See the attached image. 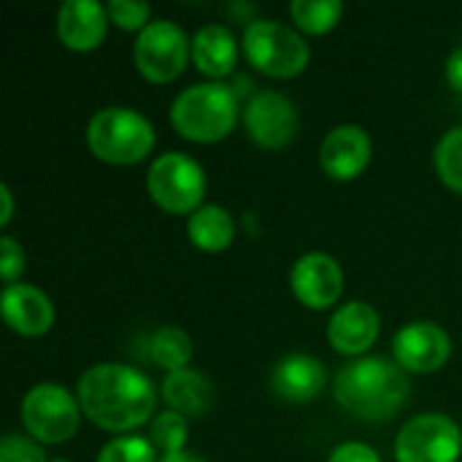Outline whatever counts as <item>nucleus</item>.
Returning a JSON list of instances; mask_svg holds the SVG:
<instances>
[{"label":"nucleus","mask_w":462,"mask_h":462,"mask_svg":"<svg viewBox=\"0 0 462 462\" xmlns=\"http://www.w3.org/2000/svg\"><path fill=\"white\" fill-rule=\"evenodd\" d=\"M76 398L81 414L108 433H127L146 425L157 406L154 384L138 368L97 363L79 379Z\"/></svg>","instance_id":"nucleus-1"},{"label":"nucleus","mask_w":462,"mask_h":462,"mask_svg":"<svg viewBox=\"0 0 462 462\" xmlns=\"http://www.w3.org/2000/svg\"><path fill=\"white\" fill-rule=\"evenodd\" d=\"M333 393L336 401L357 420L387 422L403 409L409 398V379L398 363L384 357H360L338 371Z\"/></svg>","instance_id":"nucleus-2"},{"label":"nucleus","mask_w":462,"mask_h":462,"mask_svg":"<svg viewBox=\"0 0 462 462\" xmlns=\"http://www.w3.org/2000/svg\"><path fill=\"white\" fill-rule=\"evenodd\" d=\"M238 119V97L219 81L192 84L171 106V122L187 141L214 143L230 135Z\"/></svg>","instance_id":"nucleus-3"},{"label":"nucleus","mask_w":462,"mask_h":462,"mask_svg":"<svg viewBox=\"0 0 462 462\" xmlns=\"http://www.w3.org/2000/svg\"><path fill=\"white\" fill-rule=\"evenodd\" d=\"M154 127L152 122L125 106L100 108L87 125V146L89 152L111 165H133L141 162L154 149Z\"/></svg>","instance_id":"nucleus-4"},{"label":"nucleus","mask_w":462,"mask_h":462,"mask_svg":"<svg viewBox=\"0 0 462 462\" xmlns=\"http://www.w3.org/2000/svg\"><path fill=\"white\" fill-rule=\"evenodd\" d=\"M244 54L260 73L271 79L298 76L311 60V49L303 35L276 19H254L246 24Z\"/></svg>","instance_id":"nucleus-5"},{"label":"nucleus","mask_w":462,"mask_h":462,"mask_svg":"<svg viewBox=\"0 0 462 462\" xmlns=\"http://www.w3.org/2000/svg\"><path fill=\"white\" fill-rule=\"evenodd\" d=\"M146 189L162 211L195 214L206 195V173L189 154L165 152L146 171Z\"/></svg>","instance_id":"nucleus-6"},{"label":"nucleus","mask_w":462,"mask_h":462,"mask_svg":"<svg viewBox=\"0 0 462 462\" xmlns=\"http://www.w3.org/2000/svg\"><path fill=\"white\" fill-rule=\"evenodd\" d=\"M81 422L79 398L65 387L43 382L27 390L22 401V425L38 444H65L76 436Z\"/></svg>","instance_id":"nucleus-7"},{"label":"nucleus","mask_w":462,"mask_h":462,"mask_svg":"<svg viewBox=\"0 0 462 462\" xmlns=\"http://www.w3.org/2000/svg\"><path fill=\"white\" fill-rule=\"evenodd\" d=\"M189 54H192V41L171 19L149 22L138 32L135 46H133L135 65L141 76L149 79L152 84H168L176 76H181Z\"/></svg>","instance_id":"nucleus-8"},{"label":"nucleus","mask_w":462,"mask_h":462,"mask_svg":"<svg viewBox=\"0 0 462 462\" xmlns=\"http://www.w3.org/2000/svg\"><path fill=\"white\" fill-rule=\"evenodd\" d=\"M460 452V425L436 411L409 420L395 439L398 462H457Z\"/></svg>","instance_id":"nucleus-9"},{"label":"nucleus","mask_w":462,"mask_h":462,"mask_svg":"<svg viewBox=\"0 0 462 462\" xmlns=\"http://www.w3.org/2000/svg\"><path fill=\"white\" fill-rule=\"evenodd\" d=\"M244 125L263 149H282L298 133V111L282 92H257L244 108Z\"/></svg>","instance_id":"nucleus-10"},{"label":"nucleus","mask_w":462,"mask_h":462,"mask_svg":"<svg viewBox=\"0 0 462 462\" xmlns=\"http://www.w3.org/2000/svg\"><path fill=\"white\" fill-rule=\"evenodd\" d=\"M449 333L436 322H411L395 333L393 355L395 363L409 374H433L449 360Z\"/></svg>","instance_id":"nucleus-11"},{"label":"nucleus","mask_w":462,"mask_h":462,"mask_svg":"<svg viewBox=\"0 0 462 462\" xmlns=\"http://www.w3.org/2000/svg\"><path fill=\"white\" fill-rule=\"evenodd\" d=\"M290 282H292L295 298L303 306L314 309V311L330 309L341 298V292H344V271L325 252H309V254H303L295 263Z\"/></svg>","instance_id":"nucleus-12"},{"label":"nucleus","mask_w":462,"mask_h":462,"mask_svg":"<svg viewBox=\"0 0 462 462\" xmlns=\"http://www.w3.org/2000/svg\"><path fill=\"white\" fill-rule=\"evenodd\" d=\"M371 152H374L371 135L360 125H338L325 135L319 146V165L328 176L338 181H349L368 168Z\"/></svg>","instance_id":"nucleus-13"},{"label":"nucleus","mask_w":462,"mask_h":462,"mask_svg":"<svg viewBox=\"0 0 462 462\" xmlns=\"http://www.w3.org/2000/svg\"><path fill=\"white\" fill-rule=\"evenodd\" d=\"M5 325L19 336H43L54 322V306L49 295L32 284H8L0 295Z\"/></svg>","instance_id":"nucleus-14"},{"label":"nucleus","mask_w":462,"mask_h":462,"mask_svg":"<svg viewBox=\"0 0 462 462\" xmlns=\"http://www.w3.org/2000/svg\"><path fill=\"white\" fill-rule=\"evenodd\" d=\"M108 11L97 0H65L57 11V35L73 51H92L103 43Z\"/></svg>","instance_id":"nucleus-15"},{"label":"nucleus","mask_w":462,"mask_h":462,"mask_svg":"<svg viewBox=\"0 0 462 462\" xmlns=\"http://www.w3.org/2000/svg\"><path fill=\"white\" fill-rule=\"evenodd\" d=\"M379 338V314L363 300L344 303L328 325V341L338 355H363Z\"/></svg>","instance_id":"nucleus-16"},{"label":"nucleus","mask_w":462,"mask_h":462,"mask_svg":"<svg viewBox=\"0 0 462 462\" xmlns=\"http://www.w3.org/2000/svg\"><path fill=\"white\" fill-rule=\"evenodd\" d=\"M325 382H328V371L311 355H287L284 360L276 363L271 376L273 393L290 403L314 401L325 390Z\"/></svg>","instance_id":"nucleus-17"},{"label":"nucleus","mask_w":462,"mask_h":462,"mask_svg":"<svg viewBox=\"0 0 462 462\" xmlns=\"http://www.w3.org/2000/svg\"><path fill=\"white\" fill-rule=\"evenodd\" d=\"M162 398L171 406V411H179L181 417H203L211 409L214 387L200 371L181 368L165 376Z\"/></svg>","instance_id":"nucleus-18"},{"label":"nucleus","mask_w":462,"mask_h":462,"mask_svg":"<svg viewBox=\"0 0 462 462\" xmlns=\"http://www.w3.org/2000/svg\"><path fill=\"white\" fill-rule=\"evenodd\" d=\"M238 54L236 35L225 24H206L192 38V60L206 76L222 79L233 70Z\"/></svg>","instance_id":"nucleus-19"},{"label":"nucleus","mask_w":462,"mask_h":462,"mask_svg":"<svg viewBox=\"0 0 462 462\" xmlns=\"http://www.w3.org/2000/svg\"><path fill=\"white\" fill-rule=\"evenodd\" d=\"M187 236L203 252H222L236 238V219L227 208L217 203L200 206L187 222Z\"/></svg>","instance_id":"nucleus-20"},{"label":"nucleus","mask_w":462,"mask_h":462,"mask_svg":"<svg viewBox=\"0 0 462 462\" xmlns=\"http://www.w3.org/2000/svg\"><path fill=\"white\" fill-rule=\"evenodd\" d=\"M149 360L168 374L181 371L192 360V338L176 325H162L149 341Z\"/></svg>","instance_id":"nucleus-21"},{"label":"nucleus","mask_w":462,"mask_h":462,"mask_svg":"<svg viewBox=\"0 0 462 462\" xmlns=\"http://www.w3.org/2000/svg\"><path fill=\"white\" fill-rule=\"evenodd\" d=\"M290 11H292L295 24L303 32L322 35L338 24V19L344 14V3L341 0H295L290 5Z\"/></svg>","instance_id":"nucleus-22"},{"label":"nucleus","mask_w":462,"mask_h":462,"mask_svg":"<svg viewBox=\"0 0 462 462\" xmlns=\"http://www.w3.org/2000/svg\"><path fill=\"white\" fill-rule=\"evenodd\" d=\"M436 171L447 187L462 192V127L449 130L436 149Z\"/></svg>","instance_id":"nucleus-23"},{"label":"nucleus","mask_w":462,"mask_h":462,"mask_svg":"<svg viewBox=\"0 0 462 462\" xmlns=\"http://www.w3.org/2000/svg\"><path fill=\"white\" fill-rule=\"evenodd\" d=\"M152 444L162 455L184 452L187 444V417L179 411H162L152 420Z\"/></svg>","instance_id":"nucleus-24"},{"label":"nucleus","mask_w":462,"mask_h":462,"mask_svg":"<svg viewBox=\"0 0 462 462\" xmlns=\"http://www.w3.org/2000/svg\"><path fill=\"white\" fill-rule=\"evenodd\" d=\"M154 444L143 436H119L103 444L97 462H154Z\"/></svg>","instance_id":"nucleus-25"},{"label":"nucleus","mask_w":462,"mask_h":462,"mask_svg":"<svg viewBox=\"0 0 462 462\" xmlns=\"http://www.w3.org/2000/svg\"><path fill=\"white\" fill-rule=\"evenodd\" d=\"M106 11H108V19L122 30H143L152 14L149 3L143 0H111Z\"/></svg>","instance_id":"nucleus-26"},{"label":"nucleus","mask_w":462,"mask_h":462,"mask_svg":"<svg viewBox=\"0 0 462 462\" xmlns=\"http://www.w3.org/2000/svg\"><path fill=\"white\" fill-rule=\"evenodd\" d=\"M0 462H46V455L35 439L8 433L0 441Z\"/></svg>","instance_id":"nucleus-27"},{"label":"nucleus","mask_w":462,"mask_h":462,"mask_svg":"<svg viewBox=\"0 0 462 462\" xmlns=\"http://www.w3.org/2000/svg\"><path fill=\"white\" fill-rule=\"evenodd\" d=\"M22 271H24V249H22V244L16 238H11V236H3L0 238V273H3L5 287L16 284Z\"/></svg>","instance_id":"nucleus-28"},{"label":"nucleus","mask_w":462,"mask_h":462,"mask_svg":"<svg viewBox=\"0 0 462 462\" xmlns=\"http://www.w3.org/2000/svg\"><path fill=\"white\" fill-rule=\"evenodd\" d=\"M328 462H382L376 449H371L368 444H360V441H349V444H341L330 452Z\"/></svg>","instance_id":"nucleus-29"},{"label":"nucleus","mask_w":462,"mask_h":462,"mask_svg":"<svg viewBox=\"0 0 462 462\" xmlns=\"http://www.w3.org/2000/svg\"><path fill=\"white\" fill-rule=\"evenodd\" d=\"M447 81L452 89L462 92V49H455L447 60Z\"/></svg>","instance_id":"nucleus-30"},{"label":"nucleus","mask_w":462,"mask_h":462,"mask_svg":"<svg viewBox=\"0 0 462 462\" xmlns=\"http://www.w3.org/2000/svg\"><path fill=\"white\" fill-rule=\"evenodd\" d=\"M0 200H3V214H0V227H5L11 222V214H14V198H11V189L5 184H0Z\"/></svg>","instance_id":"nucleus-31"},{"label":"nucleus","mask_w":462,"mask_h":462,"mask_svg":"<svg viewBox=\"0 0 462 462\" xmlns=\"http://www.w3.org/2000/svg\"><path fill=\"white\" fill-rule=\"evenodd\" d=\"M160 462H206L200 455H189V452H173V455H162Z\"/></svg>","instance_id":"nucleus-32"},{"label":"nucleus","mask_w":462,"mask_h":462,"mask_svg":"<svg viewBox=\"0 0 462 462\" xmlns=\"http://www.w3.org/2000/svg\"><path fill=\"white\" fill-rule=\"evenodd\" d=\"M54 462H68V460H54Z\"/></svg>","instance_id":"nucleus-33"}]
</instances>
